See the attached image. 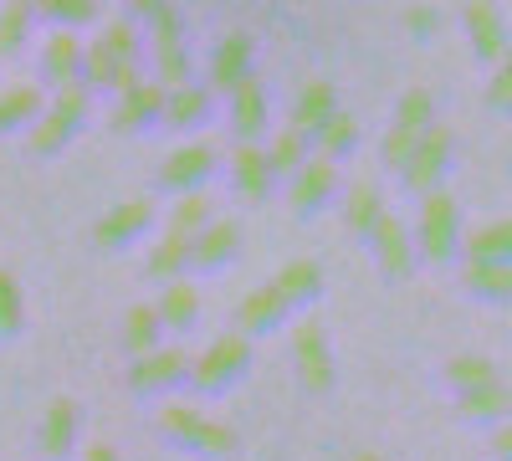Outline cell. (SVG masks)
I'll list each match as a JSON object with an SVG mask.
<instances>
[{
  "label": "cell",
  "instance_id": "obj_1",
  "mask_svg": "<svg viewBox=\"0 0 512 461\" xmlns=\"http://www.w3.org/2000/svg\"><path fill=\"white\" fill-rule=\"evenodd\" d=\"M461 251V216H456V205L446 195H431L425 200V211H420V231H415V257L420 262H451Z\"/></svg>",
  "mask_w": 512,
  "mask_h": 461
},
{
  "label": "cell",
  "instance_id": "obj_2",
  "mask_svg": "<svg viewBox=\"0 0 512 461\" xmlns=\"http://www.w3.org/2000/svg\"><path fill=\"white\" fill-rule=\"evenodd\" d=\"M374 257H379V272L390 277V282H405L410 272H415V241L395 226V221H379L374 226Z\"/></svg>",
  "mask_w": 512,
  "mask_h": 461
},
{
  "label": "cell",
  "instance_id": "obj_3",
  "mask_svg": "<svg viewBox=\"0 0 512 461\" xmlns=\"http://www.w3.org/2000/svg\"><path fill=\"white\" fill-rule=\"evenodd\" d=\"M456 415L472 426H492V421H507L512 415V390L497 380V385H482V390H466L456 395Z\"/></svg>",
  "mask_w": 512,
  "mask_h": 461
},
{
  "label": "cell",
  "instance_id": "obj_4",
  "mask_svg": "<svg viewBox=\"0 0 512 461\" xmlns=\"http://www.w3.org/2000/svg\"><path fill=\"white\" fill-rule=\"evenodd\" d=\"M461 287L482 303H512V267L507 262H466Z\"/></svg>",
  "mask_w": 512,
  "mask_h": 461
},
{
  "label": "cell",
  "instance_id": "obj_5",
  "mask_svg": "<svg viewBox=\"0 0 512 461\" xmlns=\"http://www.w3.org/2000/svg\"><path fill=\"white\" fill-rule=\"evenodd\" d=\"M441 170H446V139H425V144H415L410 159H405V185L425 195V190L441 180Z\"/></svg>",
  "mask_w": 512,
  "mask_h": 461
},
{
  "label": "cell",
  "instance_id": "obj_6",
  "mask_svg": "<svg viewBox=\"0 0 512 461\" xmlns=\"http://www.w3.org/2000/svg\"><path fill=\"white\" fill-rule=\"evenodd\" d=\"M441 380H446L456 395H466V390L497 385V369H492V359H482V354H456V359L441 369Z\"/></svg>",
  "mask_w": 512,
  "mask_h": 461
},
{
  "label": "cell",
  "instance_id": "obj_7",
  "mask_svg": "<svg viewBox=\"0 0 512 461\" xmlns=\"http://www.w3.org/2000/svg\"><path fill=\"white\" fill-rule=\"evenodd\" d=\"M461 251H466V262H507V267H512V221L482 226Z\"/></svg>",
  "mask_w": 512,
  "mask_h": 461
},
{
  "label": "cell",
  "instance_id": "obj_8",
  "mask_svg": "<svg viewBox=\"0 0 512 461\" xmlns=\"http://www.w3.org/2000/svg\"><path fill=\"white\" fill-rule=\"evenodd\" d=\"M303 364H308V385H328V354H323V339L313 328H303Z\"/></svg>",
  "mask_w": 512,
  "mask_h": 461
},
{
  "label": "cell",
  "instance_id": "obj_9",
  "mask_svg": "<svg viewBox=\"0 0 512 461\" xmlns=\"http://www.w3.org/2000/svg\"><path fill=\"white\" fill-rule=\"evenodd\" d=\"M349 221H354V231H374L384 216H379V200H374V190H364V195H354V211H349Z\"/></svg>",
  "mask_w": 512,
  "mask_h": 461
},
{
  "label": "cell",
  "instance_id": "obj_10",
  "mask_svg": "<svg viewBox=\"0 0 512 461\" xmlns=\"http://www.w3.org/2000/svg\"><path fill=\"white\" fill-rule=\"evenodd\" d=\"M492 456H497V461H512V421H502V426L492 431Z\"/></svg>",
  "mask_w": 512,
  "mask_h": 461
},
{
  "label": "cell",
  "instance_id": "obj_11",
  "mask_svg": "<svg viewBox=\"0 0 512 461\" xmlns=\"http://www.w3.org/2000/svg\"><path fill=\"white\" fill-rule=\"evenodd\" d=\"M359 461H379V456H359Z\"/></svg>",
  "mask_w": 512,
  "mask_h": 461
}]
</instances>
